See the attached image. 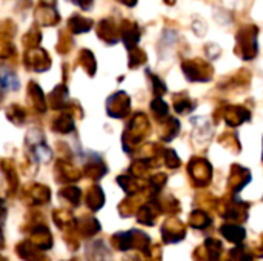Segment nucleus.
<instances>
[{
	"instance_id": "1",
	"label": "nucleus",
	"mask_w": 263,
	"mask_h": 261,
	"mask_svg": "<svg viewBox=\"0 0 263 261\" xmlns=\"http://www.w3.org/2000/svg\"><path fill=\"white\" fill-rule=\"evenodd\" d=\"M0 85L8 89H15L18 86V82L12 74H3V75H0Z\"/></svg>"
}]
</instances>
